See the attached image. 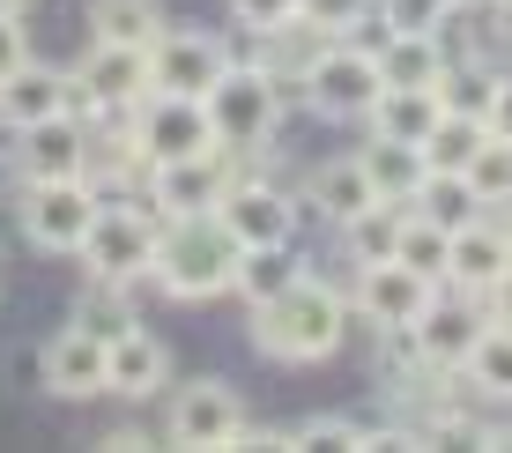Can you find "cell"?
<instances>
[{"label":"cell","mask_w":512,"mask_h":453,"mask_svg":"<svg viewBox=\"0 0 512 453\" xmlns=\"http://www.w3.org/2000/svg\"><path fill=\"white\" fill-rule=\"evenodd\" d=\"M238 238L223 231L216 208H193V216H164L156 223V253H149V283L179 305H208L231 290L238 275Z\"/></svg>","instance_id":"obj_1"},{"label":"cell","mask_w":512,"mask_h":453,"mask_svg":"<svg viewBox=\"0 0 512 453\" xmlns=\"http://www.w3.org/2000/svg\"><path fill=\"white\" fill-rule=\"evenodd\" d=\"M342 335H349V298L312 268L290 290H275L268 305H253V350L275 364H320L342 350Z\"/></svg>","instance_id":"obj_2"},{"label":"cell","mask_w":512,"mask_h":453,"mask_svg":"<svg viewBox=\"0 0 512 453\" xmlns=\"http://www.w3.org/2000/svg\"><path fill=\"white\" fill-rule=\"evenodd\" d=\"M201 112H208L216 149L260 156V149L275 142V127H282V82H275L260 60H231V67L201 90Z\"/></svg>","instance_id":"obj_3"},{"label":"cell","mask_w":512,"mask_h":453,"mask_svg":"<svg viewBox=\"0 0 512 453\" xmlns=\"http://www.w3.org/2000/svg\"><path fill=\"white\" fill-rule=\"evenodd\" d=\"M164 439L186 446V453H216V446H275V431H268V439L253 431V416H245L231 379H193V387L171 394Z\"/></svg>","instance_id":"obj_4"},{"label":"cell","mask_w":512,"mask_h":453,"mask_svg":"<svg viewBox=\"0 0 512 453\" xmlns=\"http://www.w3.org/2000/svg\"><path fill=\"white\" fill-rule=\"evenodd\" d=\"M156 208L149 201H104L97 194V216H90V238L75 246V260L90 275H112V283H141L149 275V253H156Z\"/></svg>","instance_id":"obj_5"},{"label":"cell","mask_w":512,"mask_h":453,"mask_svg":"<svg viewBox=\"0 0 512 453\" xmlns=\"http://www.w3.org/2000/svg\"><path fill=\"white\" fill-rule=\"evenodd\" d=\"M297 90H305V104L320 119H364V112H372V97L386 90V75H379V60H372V45H364V38H327L320 60L297 75Z\"/></svg>","instance_id":"obj_6"},{"label":"cell","mask_w":512,"mask_h":453,"mask_svg":"<svg viewBox=\"0 0 512 453\" xmlns=\"http://www.w3.org/2000/svg\"><path fill=\"white\" fill-rule=\"evenodd\" d=\"M97 216V186L90 179H23V201H15V223L38 253H75L90 238Z\"/></svg>","instance_id":"obj_7"},{"label":"cell","mask_w":512,"mask_h":453,"mask_svg":"<svg viewBox=\"0 0 512 453\" xmlns=\"http://www.w3.org/2000/svg\"><path fill=\"white\" fill-rule=\"evenodd\" d=\"M127 142H134L141 164H171V156L216 149V134H208L201 97H164V90H149V97L127 112Z\"/></svg>","instance_id":"obj_8"},{"label":"cell","mask_w":512,"mask_h":453,"mask_svg":"<svg viewBox=\"0 0 512 453\" xmlns=\"http://www.w3.org/2000/svg\"><path fill=\"white\" fill-rule=\"evenodd\" d=\"M149 97V52H134V45H97L75 60V112H90V119H127L134 104Z\"/></svg>","instance_id":"obj_9"},{"label":"cell","mask_w":512,"mask_h":453,"mask_svg":"<svg viewBox=\"0 0 512 453\" xmlns=\"http://www.w3.org/2000/svg\"><path fill=\"white\" fill-rule=\"evenodd\" d=\"M238 156L231 149H201V156H171V164H141L149 179V208L156 216H193V208H216L223 186L238 179Z\"/></svg>","instance_id":"obj_10"},{"label":"cell","mask_w":512,"mask_h":453,"mask_svg":"<svg viewBox=\"0 0 512 453\" xmlns=\"http://www.w3.org/2000/svg\"><path fill=\"white\" fill-rule=\"evenodd\" d=\"M231 67V45L216 38V30H156V45H149V90H164V97H201L208 82Z\"/></svg>","instance_id":"obj_11"},{"label":"cell","mask_w":512,"mask_h":453,"mask_svg":"<svg viewBox=\"0 0 512 453\" xmlns=\"http://www.w3.org/2000/svg\"><path fill=\"white\" fill-rule=\"evenodd\" d=\"M483 298H468V290H446L438 283V298L416 312V327H409V342H416V357H423V372H461V357L475 350V335H483Z\"/></svg>","instance_id":"obj_12"},{"label":"cell","mask_w":512,"mask_h":453,"mask_svg":"<svg viewBox=\"0 0 512 453\" xmlns=\"http://www.w3.org/2000/svg\"><path fill=\"white\" fill-rule=\"evenodd\" d=\"M216 216H223V231H231L238 246H290L297 238V201L268 179H231L223 201H216Z\"/></svg>","instance_id":"obj_13"},{"label":"cell","mask_w":512,"mask_h":453,"mask_svg":"<svg viewBox=\"0 0 512 453\" xmlns=\"http://www.w3.org/2000/svg\"><path fill=\"white\" fill-rule=\"evenodd\" d=\"M15 171L23 179H82L90 171V119L60 112L38 127H15Z\"/></svg>","instance_id":"obj_14"},{"label":"cell","mask_w":512,"mask_h":453,"mask_svg":"<svg viewBox=\"0 0 512 453\" xmlns=\"http://www.w3.org/2000/svg\"><path fill=\"white\" fill-rule=\"evenodd\" d=\"M438 298V283L431 275H416V268H401V260H372V268H357V312L379 327H416V312Z\"/></svg>","instance_id":"obj_15"},{"label":"cell","mask_w":512,"mask_h":453,"mask_svg":"<svg viewBox=\"0 0 512 453\" xmlns=\"http://www.w3.org/2000/svg\"><path fill=\"white\" fill-rule=\"evenodd\" d=\"M505 268H512V238H505L498 216H475V223H461V231L446 238V290L483 298Z\"/></svg>","instance_id":"obj_16"},{"label":"cell","mask_w":512,"mask_h":453,"mask_svg":"<svg viewBox=\"0 0 512 453\" xmlns=\"http://www.w3.org/2000/svg\"><path fill=\"white\" fill-rule=\"evenodd\" d=\"M38 379L60 402H90V394H104V342L90 327H60V335L45 342V357H38Z\"/></svg>","instance_id":"obj_17"},{"label":"cell","mask_w":512,"mask_h":453,"mask_svg":"<svg viewBox=\"0 0 512 453\" xmlns=\"http://www.w3.org/2000/svg\"><path fill=\"white\" fill-rule=\"evenodd\" d=\"M171 379V350L149 335V327H127V335L104 342V394H127V402H149L156 387Z\"/></svg>","instance_id":"obj_18"},{"label":"cell","mask_w":512,"mask_h":453,"mask_svg":"<svg viewBox=\"0 0 512 453\" xmlns=\"http://www.w3.org/2000/svg\"><path fill=\"white\" fill-rule=\"evenodd\" d=\"M60 112H75V75H60V67L23 60L8 82H0V119H8V134L38 127V119H60Z\"/></svg>","instance_id":"obj_19"},{"label":"cell","mask_w":512,"mask_h":453,"mask_svg":"<svg viewBox=\"0 0 512 453\" xmlns=\"http://www.w3.org/2000/svg\"><path fill=\"white\" fill-rule=\"evenodd\" d=\"M386 90H438V75H446V45H438V30H386V45H372Z\"/></svg>","instance_id":"obj_20"},{"label":"cell","mask_w":512,"mask_h":453,"mask_svg":"<svg viewBox=\"0 0 512 453\" xmlns=\"http://www.w3.org/2000/svg\"><path fill=\"white\" fill-rule=\"evenodd\" d=\"M438 90H379L372 97V112H364V127L379 134V142H416L423 149V134L438 127Z\"/></svg>","instance_id":"obj_21"},{"label":"cell","mask_w":512,"mask_h":453,"mask_svg":"<svg viewBox=\"0 0 512 453\" xmlns=\"http://www.w3.org/2000/svg\"><path fill=\"white\" fill-rule=\"evenodd\" d=\"M357 164H364V179H372V194H379V201H416L423 171H431L416 142H379V134L357 149Z\"/></svg>","instance_id":"obj_22"},{"label":"cell","mask_w":512,"mask_h":453,"mask_svg":"<svg viewBox=\"0 0 512 453\" xmlns=\"http://www.w3.org/2000/svg\"><path fill=\"white\" fill-rule=\"evenodd\" d=\"M305 194H312V208H320L327 223H349L357 208H372V201H379L357 156H334V164H320V171H312V186H305Z\"/></svg>","instance_id":"obj_23"},{"label":"cell","mask_w":512,"mask_h":453,"mask_svg":"<svg viewBox=\"0 0 512 453\" xmlns=\"http://www.w3.org/2000/svg\"><path fill=\"white\" fill-rule=\"evenodd\" d=\"M401 223H409V201H372V208H357V216L342 223L349 260H357V268H372V260H394Z\"/></svg>","instance_id":"obj_24"},{"label":"cell","mask_w":512,"mask_h":453,"mask_svg":"<svg viewBox=\"0 0 512 453\" xmlns=\"http://www.w3.org/2000/svg\"><path fill=\"white\" fill-rule=\"evenodd\" d=\"M156 30H164V8H156V0H90V38H97V45H134V52H149Z\"/></svg>","instance_id":"obj_25"},{"label":"cell","mask_w":512,"mask_h":453,"mask_svg":"<svg viewBox=\"0 0 512 453\" xmlns=\"http://www.w3.org/2000/svg\"><path fill=\"white\" fill-rule=\"evenodd\" d=\"M297 275H305V260H297V246H245L238 253V275H231V290H245L253 305H268L275 290H290Z\"/></svg>","instance_id":"obj_26"},{"label":"cell","mask_w":512,"mask_h":453,"mask_svg":"<svg viewBox=\"0 0 512 453\" xmlns=\"http://www.w3.org/2000/svg\"><path fill=\"white\" fill-rule=\"evenodd\" d=\"M461 379L490 402H512V327H483L475 350L461 357Z\"/></svg>","instance_id":"obj_27"},{"label":"cell","mask_w":512,"mask_h":453,"mask_svg":"<svg viewBox=\"0 0 512 453\" xmlns=\"http://www.w3.org/2000/svg\"><path fill=\"white\" fill-rule=\"evenodd\" d=\"M409 208H416V216H431L438 231H461V223L483 216V201L468 194L461 171H423V186H416V201H409Z\"/></svg>","instance_id":"obj_28"},{"label":"cell","mask_w":512,"mask_h":453,"mask_svg":"<svg viewBox=\"0 0 512 453\" xmlns=\"http://www.w3.org/2000/svg\"><path fill=\"white\" fill-rule=\"evenodd\" d=\"M75 327H90L97 342L127 335V327H134V298H127V283H112V275H90V283H82V305H75Z\"/></svg>","instance_id":"obj_29"},{"label":"cell","mask_w":512,"mask_h":453,"mask_svg":"<svg viewBox=\"0 0 512 453\" xmlns=\"http://www.w3.org/2000/svg\"><path fill=\"white\" fill-rule=\"evenodd\" d=\"M483 134H490L483 119H468V112H438V127L423 134V164H431V171H461L468 156L483 149Z\"/></svg>","instance_id":"obj_30"},{"label":"cell","mask_w":512,"mask_h":453,"mask_svg":"<svg viewBox=\"0 0 512 453\" xmlns=\"http://www.w3.org/2000/svg\"><path fill=\"white\" fill-rule=\"evenodd\" d=\"M461 179H468V194L483 201V208H505V201H512V142L483 134V149L461 164Z\"/></svg>","instance_id":"obj_31"},{"label":"cell","mask_w":512,"mask_h":453,"mask_svg":"<svg viewBox=\"0 0 512 453\" xmlns=\"http://www.w3.org/2000/svg\"><path fill=\"white\" fill-rule=\"evenodd\" d=\"M446 238H453V231H438L431 216H416V208H409L394 260H401V268H416V275H431V283H446Z\"/></svg>","instance_id":"obj_32"},{"label":"cell","mask_w":512,"mask_h":453,"mask_svg":"<svg viewBox=\"0 0 512 453\" xmlns=\"http://www.w3.org/2000/svg\"><path fill=\"white\" fill-rule=\"evenodd\" d=\"M297 15H305L312 30H327V38H357L379 8H372V0H297Z\"/></svg>","instance_id":"obj_33"},{"label":"cell","mask_w":512,"mask_h":453,"mask_svg":"<svg viewBox=\"0 0 512 453\" xmlns=\"http://www.w3.org/2000/svg\"><path fill=\"white\" fill-rule=\"evenodd\" d=\"M386 15V30H446V15L461 8V0H372Z\"/></svg>","instance_id":"obj_34"},{"label":"cell","mask_w":512,"mask_h":453,"mask_svg":"<svg viewBox=\"0 0 512 453\" xmlns=\"http://www.w3.org/2000/svg\"><path fill=\"white\" fill-rule=\"evenodd\" d=\"M275 446H364V424H349V416H305V424L282 431Z\"/></svg>","instance_id":"obj_35"},{"label":"cell","mask_w":512,"mask_h":453,"mask_svg":"<svg viewBox=\"0 0 512 453\" xmlns=\"http://www.w3.org/2000/svg\"><path fill=\"white\" fill-rule=\"evenodd\" d=\"M290 15H297V0H231V23L253 30V38H260V30H275V23H290Z\"/></svg>","instance_id":"obj_36"},{"label":"cell","mask_w":512,"mask_h":453,"mask_svg":"<svg viewBox=\"0 0 512 453\" xmlns=\"http://www.w3.org/2000/svg\"><path fill=\"white\" fill-rule=\"evenodd\" d=\"M30 60V38H23V15H0V82Z\"/></svg>","instance_id":"obj_37"},{"label":"cell","mask_w":512,"mask_h":453,"mask_svg":"<svg viewBox=\"0 0 512 453\" xmlns=\"http://www.w3.org/2000/svg\"><path fill=\"white\" fill-rule=\"evenodd\" d=\"M483 127L498 134V142H512V82L498 75V90H490V104H483Z\"/></svg>","instance_id":"obj_38"},{"label":"cell","mask_w":512,"mask_h":453,"mask_svg":"<svg viewBox=\"0 0 512 453\" xmlns=\"http://www.w3.org/2000/svg\"><path fill=\"white\" fill-rule=\"evenodd\" d=\"M483 320H490V327H512V268L483 290Z\"/></svg>","instance_id":"obj_39"},{"label":"cell","mask_w":512,"mask_h":453,"mask_svg":"<svg viewBox=\"0 0 512 453\" xmlns=\"http://www.w3.org/2000/svg\"><path fill=\"white\" fill-rule=\"evenodd\" d=\"M490 8H498V45L512 52V0H490Z\"/></svg>","instance_id":"obj_40"},{"label":"cell","mask_w":512,"mask_h":453,"mask_svg":"<svg viewBox=\"0 0 512 453\" xmlns=\"http://www.w3.org/2000/svg\"><path fill=\"white\" fill-rule=\"evenodd\" d=\"M30 8V0H0V15H23Z\"/></svg>","instance_id":"obj_41"},{"label":"cell","mask_w":512,"mask_h":453,"mask_svg":"<svg viewBox=\"0 0 512 453\" xmlns=\"http://www.w3.org/2000/svg\"><path fill=\"white\" fill-rule=\"evenodd\" d=\"M505 208H512V201H505ZM505 238H512V216H505Z\"/></svg>","instance_id":"obj_42"},{"label":"cell","mask_w":512,"mask_h":453,"mask_svg":"<svg viewBox=\"0 0 512 453\" xmlns=\"http://www.w3.org/2000/svg\"><path fill=\"white\" fill-rule=\"evenodd\" d=\"M461 8H468V0H461Z\"/></svg>","instance_id":"obj_43"}]
</instances>
